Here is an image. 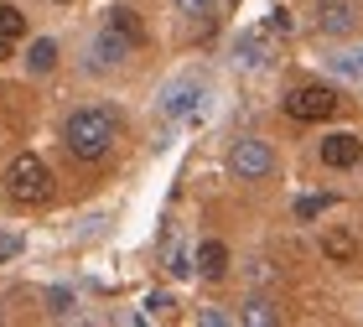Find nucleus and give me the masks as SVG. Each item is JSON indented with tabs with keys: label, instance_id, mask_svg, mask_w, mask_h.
I'll list each match as a JSON object with an SVG mask.
<instances>
[{
	"label": "nucleus",
	"instance_id": "nucleus-23",
	"mask_svg": "<svg viewBox=\"0 0 363 327\" xmlns=\"http://www.w3.org/2000/svg\"><path fill=\"white\" fill-rule=\"evenodd\" d=\"M6 52H11V42H6V37H0V62H6Z\"/></svg>",
	"mask_w": 363,
	"mask_h": 327
},
{
	"label": "nucleus",
	"instance_id": "nucleus-6",
	"mask_svg": "<svg viewBox=\"0 0 363 327\" xmlns=\"http://www.w3.org/2000/svg\"><path fill=\"white\" fill-rule=\"evenodd\" d=\"M317 26L327 37H348L358 26V0H317Z\"/></svg>",
	"mask_w": 363,
	"mask_h": 327
},
{
	"label": "nucleus",
	"instance_id": "nucleus-19",
	"mask_svg": "<svg viewBox=\"0 0 363 327\" xmlns=\"http://www.w3.org/2000/svg\"><path fill=\"white\" fill-rule=\"evenodd\" d=\"M333 208V198H301L296 203V218H317V214H327Z\"/></svg>",
	"mask_w": 363,
	"mask_h": 327
},
{
	"label": "nucleus",
	"instance_id": "nucleus-16",
	"mask_svg": "<svg viewBox=\"0 0 363 327\" xmlns=\"http://www.w3.org/2000/svg\"><path fill=\"white\" fill-rule=\"evenodd\" d=\"M333 73H342V78H363V47H358V52H337V57H333Z\"/></svg>",
	"mask_w": 363,
	"mask_h": 327
},
{
	"label": "nucleus",
	"instance_id": "nucleus-1",
	"mask_svg": "<svg viewBox=\"0 0 363 327\" xmlns=\"http://www.w3.org/2000/svg\"><path fill=\"white\" fill-rule=\"evenodd\" d=\"M62 140H68V151L78 161H99L109 156V145L120 140V120H114V109H78L68 125H62Z\"/></svg>",
	"mask_w": 363,
	"mask_h": 327
},
{
	"label": "nucleus",
	"instance_id": "nucleus-3",
	"mask_svg": "<svg viewBox=\"0 0 363 327\" xmlns=\"http://www.w3.org/2000/svg\"><path fill=\"white\" fill-rule=\"evenodd\" d=\"M342 109V99L327 84H301V89H291L286 94V114L291 120H301V125H317V120H333V114Z\"/></svg>",
	"mask_w": 363,
	"mask_h": 327
},
{
	"label": "nucleus",
	"instance_id": "nucleus-4",
	"mask_svg": "<svg viewBox=\"0 0 363 327\" xmlns=\"http://www.w3.org/2000/svg\"><path fill=\"white\" fill-rule=\"evenodd\" d=\"M228 167H234V177L255 182V177H270L275 172V151L265 140H239L234 151H228Z\"/></svg>",
	"mask_w": 363,
	"mask_h": 327
},
{
	"label": "nucleus",
	"instance_id": "nucleus-22",
	"mask_svg": "<svg viewBox=\"0 0 363 327\" xmlns=\"http://www.w3.org/2000/svg\"><path fill=\"white\" fill-rule=\"evenodd\" d=\"M167 306H172V296H167V291H156V296L145 301V312H151V317H161V312H167Z\"/></svg>",
	"mask_w": 363,
	"mask_h": 327
},
{
	"label": "nucleus",
	"instance_id": "nucleus-12",
	"mask_svg": "<svg viewBox=\"0 0 363 327\" xmlns=\"http://www.w3.org/2000/svg\"><path fill=\"white\" fill-rule=\"evenodd\" d=\"M26 68H31V73H52V68H57V42H47V37H42V42H31Z\"/></svg>",
	"mask_w": 363,
	"mask_h": 327
},
{
	"label": "nucleus",
	"instance_id": "nucleus-13",
	"mask_svg": "<svg viewBox=\"0 0 363 327\" xmlns=\"http://www.w3.org/2000/svg\"><path fill=\"white\" fill-rule=\"evenodd\" d=\"M109 31H114L120 42L140 47V21H135V11H109Z\"/></svg>",
	"mask_w": 363,
	"mask_h": 327
},
{
	"label": "nucleus",
	"instance_id": "nucleus-14",
	"mask_svg": "<svg viewBox=\"0 0 363 327\" xmlns=\"http://www.w3.org/2000/svg\"><path fill=\"white\" fill-rule=\"evenodd\" d=\"M244 322H250V327H275V322H280V312H275L265 296H255V301H244Z\"/></svg>",
	"mask_w": 363,
	"mask_h": 327
},
{
	"label": "nucleus",
	"instance_id": "nucleus-9",
	"mask_svg": "<svg viewBox=\"0 0 363 327\" xmlns=\"http://www.w3.org/2000/svg\"><path fill=\"white\" fill-rule=\"evenodd\" d=\"M192 270H203L208 281H223V275H228V250H223L218 239H203L192 250Z\"/></svg>",
	"mask_w": 363,
	"mask_h": 327
},
{
	"label": "nucleus",
	"instance_id": "nucleus-17",
	"mask_svg": "<svg viewBox=\"0 0 363 327\" xmlns=\"http://www.w3.org/2000/svg\"><path fill=\"white\" fill-rule=\"evenodd\" d=\"M167 270L177 275V281H182V275H192V255L182 250V244H167Z\"/></svg>",
	"mask_w": 363,
	"mask_h": 327
},
{
	"label": "nucleus",
	"instance_id": "nucleus-5",
	"mask_svg": "<svg viewBox=\"0 0 363 327\" xmlns=\"http://www.w3.org/2000/svg\"><path fill=\"white\" fill-rule=\"evenodd\" d=\"M234 52H239L244 68H270V57H275V31H270V26H250V31L234 42Z\"/></svg>",
	"mask_w": 363,
	"mask_h": 327
},
{
	"label": "nucleus",
	"instance_id": "nucleus-20",
	"mask_svg": "<svg viewBox=\"0 0 363 327\" xmlns=\"http://www.w3.org/2000/svg\"><path fill=\"white\" fill-rule=\"evenodd\" d=\"M21 255V234H11V228H0V260H16Z\"/></svg>",
	"mask_w": 363,
	"mask_h": 327
},
{
	"label": "nucleus",
	"instance_id": "nucleus-15",
	"mask_svg": "<svg viewBox=\"0 0 363 327\" xmlns=\"http://www.w3.org/2000/svg\"><path fill=\"white\" fill-rule=\"evenodd\" d=\"M0 37H6V42L26 37V16L16 11V6H0Z\"/></svg>",
	"mask_w": 363,
	"mask_h": 327
},
{
	"label": "nucleus",
	"instance_id": "nucleus-18",
	"mask_svg": "<svg viewBox=\"0 0 363 327\" xmlns=\"http://www.w3.org/2000/svg\"><path fill=\"white\" fill-rule=\"evenodd\" d=\"M182 16H192V21H208L213 11H218V0H177Z\"/></svg>",
	"mask_w": 363,
	"mask_h": 327
},
{
	"label": "nucleus",
	"instance_id": "nucleus-8",
	"mask_svg": "<svg viewBox=\"0 0 363 327\" xmlns=\"http://www.w3.org/2000/svg\"><path fill=\"white\" fill-rule=\"evenodd\" d=\"M322 161L327 167H358L363 161V140L353 135V130H337V135L322 140Z\"/></svg>",
	"mask_w": 363,
	"mask_h": 327
},
{
	"label": "nucleus",
	"instance_id": "nucleus-7",
	"mask_svg": "<svg viewBox=\"0 0 363 327\" xmlns=\"http://www.w3.org/2000/svg\"><path fill=\"white\" fill-rule=\"evenodd\" d=\"M203 89L192 84V78H182V84H172L167 94H161V114H172V120H192V114H203Z\"/></svg>",
	"mask_w": 363,
	"mask_h": 327
},
{
	"label": "nucleus",
	"instance_id": "nucleus-10",
	"mask_svg": "<svg viewBox=\"0 0 363 327\" xmlns=\"http://www.w3.org/2000/svg\"><path fill=\"white\" fill-rule=\"evenodd\" d=\"M322 255L337 260V265H353V260H358V239L348 234V228H327V234H322Z\"/></svg>",
	"mask_w": 363,
	"mask_h": 327
},
{
	"label": "nucleus",
	"instance_id": "nucleus-2",
	"mask_svg": "<svg viewBox=\"0 0 363 327\" xmlns=\"http://www.w3.org/2000/svg\"><path fill=\"white\" fill-rule=\"evenodd\" d=\"M6 192H11V203H21V208L47 203L52 198V172H47V161L42 156H16L6 167Z\"/></svg>",
	"mask_w": 363,
	"mask_h": 327
},
{
	"label": "nucleus",
	"instance_id": "nucleus-11",
	"mask_svg": "<svg viewBox=\"0 0 363 327\" xmlns=\"http://www.w3.org/2000/svg\"><path fill=\"white\" fill-rule=\"evenodd\" d=\"M125 52H130V42H120V37L104 26V31H99V42H94V68H114Z\"/></svg>",
	"mask_w": 363,
	"mask_h": 327
},
{
	"label": "nucleus",
	"instance_id": "nucleus-21",
	"mask_svg": "<svg viewBox=\"0 0 363 327\" xmlns=\"http://www.w3.org/2000/svg\"><path fill=\"white\" fill-rule=\"evenodd\" d=\"M265 26L275 31V37H286V31H291V11H286V6H275V11H270V21H265Z\"/></svg>",
	"mask_w": 363,
	"mask_h": 327
}]
</instances>
